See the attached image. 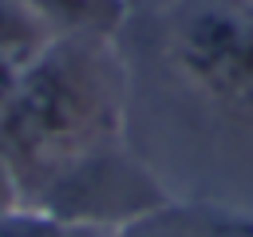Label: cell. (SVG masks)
<instances>
[{
  "mask_svg": "<svg viewBox=\"0 0 253 237\" xmlns=\"http://www.w3.org/2000/svg\"><path fill=\"white\" fill-rule=\"evenodd\" d=\"M119 237H253L249 221H237L229 213H217L210 205H178L166 201L154 213L130 221L119 229Z\"/></svg>",
  "mask_w": 253,
  "mask_h": 237,
  "instance_id": "cell-4",
  "label": "cell"
},
{
  "mask_svg": "<svg viewBox=\"0 0 253 237\" xmlns=\"http://www.w3.org/2000/svg\"><path fill=\"white\" fill-rule=\"evenodd\" d=\"M166 201L170 198L162 194L154 174L123 146V138H115L63 166L28 205H40L63 225L126 229Z\"/></svg>",
  "mask_w": 253,
  "mask_h": 237,
  "instance_id": "cell-3",
  "label": "cell"
},
{
  "mask_svg": "<svg viewBox=\"0 0 253 237\" xmlns=\"http://www.w3.org/2000/svg\"><path fill=\"white\" fill-rule=\"evenodd\" d=\"M16 75H20V71L0 67V115H4V107H8V95H12V87H16Z\"/></svg>",
  "mask_w": 253,
  "mask_h": 237,
  "instance_id": "cell-10",
  "label": "cell"
},
{
  "mask_svg": "<svg viewBox=\"0 0 253 237\" xmlns=\"http://www.w3.org/2000/svg\"><path fill=\"white\" fill-rule=\"evenodd\" d=\"M178 75L213 107L253 118V4L198 0L170 24Z\"/></svg>",
  "mask_w": 253,
  "mask_h": 237,
  "instance_id": "cell-2",
  "label": "cell"
},
{
  "mask_svg": "<svg viewBox=\"0 0 253 237\" xmlns=\"http://www.w3.org/2000/svg\"><path fill=\"white\" fill-rule=\"evenodd\" d=\"M63 221L43 213L40 205H16L0 213V237H59Z\"/></svg>",
  "mask_w": 253,
  "mask_h": 237,
  "instance_id": "cell-7",
  "label": "cell"
},
{
  "mask_svg": "<svg viewBox=\"0 0 253 237\" xmlns=\"http://www.w3.org/2000/svg\"><path fill=\"white\" fill-rule=\"evenodd\" d=\"M55 36L32 0H0V67L24 71Z\"/></svg>",
  "mask_w": 253,
  "mask_h": 237,
  "instance_id": "cell-5",
  "label": "cell"
},
{
  "mask_svg": "<svg viewBox=\"0 0 253 237\" xmlns=\"http://www.w3.org/2000/svg\"><path fill=\"white\" fill-rule=\"evenodd\" d=\"M126 75L111 36L63 32L20 75L0 115V150L32 201L63 166L123 138Z\"/></svg>",
  "mask_w": 253,
  "mask_h": 237,
  "instance_id": "cell-1",
  "label": "cell"
},
{
  "mask_svg": "<svg viewBox=\"0 0 253 237\" xmlns=\"http://www.w3.org/2000/svg\"><path fill=\"white\" fill-rule=\"evenodd\" d=\"M16 205H28V201H24V190L16 182V170L8 166V158L0 150V213L4 209H16Z\"/></svg>",
  "mask_w": 253,
  "mask_h": 237,
  "instance_id": "cell-8",
  "label": "cell"
},
{
  "mask_svg": "<svg viewBox=\"0 0 253 237\" xmlns=\"http://www.w3.org/2000/svg\"><path fill=\"white\" fill-rule=\"evenodd\" d=\"M59 237H119V229H95V225H63Z\"/></svg>",
  "mask_w": 253,
  "mask_h": 237,
  "instance_id": "cell-9",
  "label": "cell"
},
{
  "mask_svg": "<svg viewBox=\"0 0 253 237\" xmlns=\"http://www.w3.org/2000/svg\"><path fill=\"white\" fill-rule=\"evenodd\" d=\"M36 12L63 36V32H91L115 36L126 16V0H32Z\"/></svg>",
  "mask_w": 253,
  "mask_h": 237,
  "instance_id": "cell-6",
  "label": "cell"
},
{
  "mask_svg": "<svg viewBox=\"0 0 253 237\" xmlns=\"http://www.w3.org/2000/svg\"><path fill=\"white\" fill-rule=\"evenodd\" d=\"M249 4H253V0H249Z\"/></svg>",
  "mask_w": 253,
  "mask_h": 237,
  "instance_id": "cell-11",
  "label": "cell"
}]
</instances>
